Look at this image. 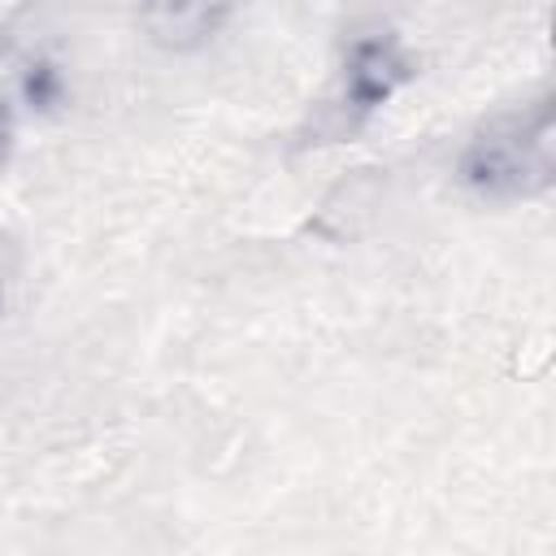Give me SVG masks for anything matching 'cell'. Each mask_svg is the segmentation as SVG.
<instances>
[{"label":"cell","mask_w":556,"mask_h":556,"mask_svg":"<svg viewBox=\"0 0 556 556\" xmlns=\"http://www.w3.org/2000/svg\"><path fill=\"white\" fill-rule=\"evenodd\" d=\"M235 9L239 0H135V26L152 48L187 56L208 48Z\"/></svg>","instance_id":"2"},{"label":"cell","mask_w":556,"mask_h":556,"mask_svg":"<svg viewBox=\"0 0 556 556\" xmlns=\"http://www.w3.org/2000/svg\"><path fill=\"white\" fill-rule=\"evenodd\" d=\"M4 243V239H0ZM4 252V248H0ZM4 282H9V265H4V256H0V304H4Z\"/></svg>","instance_id":"5"},{"label":"cell","mask_w":556,"mask_h":556,"mask_svg":"<svg viewBox=\"0 0 556 556\" xmlns=\"http://www.w3.org/2000/svg\"><path fill=\"white\" fill-rule=\"evenodd\" d=\"M408 56L391 35H361L343 56V100L352 113H374L408 78Z\"/></svg>","instance_id":"3"},{"label":"cell","mask_w":556,"mask_h":556,"mask_svg":"<svg viewBox=\"0 0 556 556\" xmlns=\"http://www.w3.org/2000/svg\"><path fill=\"white\" fill-rule=\"evenodd\" d=\"M9 152H13V113L0 104V169L9 165Z\"/></svg>","instance_id":"4"},{"label":"cell","mask_w":556,"mask_h":556,"mask_svg":"<svg viewBox=\"0 0 556 556\" xmlns=\"http://www.w3.org/2000/svg\"><path fill=\"white\" fill-rule=\"evenodd\" d=\"M460 182L491 200V204H517V200H543L556 187V109L552 96H539L521 109L495 113L482 122L460 156H456Z\"/></svg>","instance_id":"1"}]
</instances>
